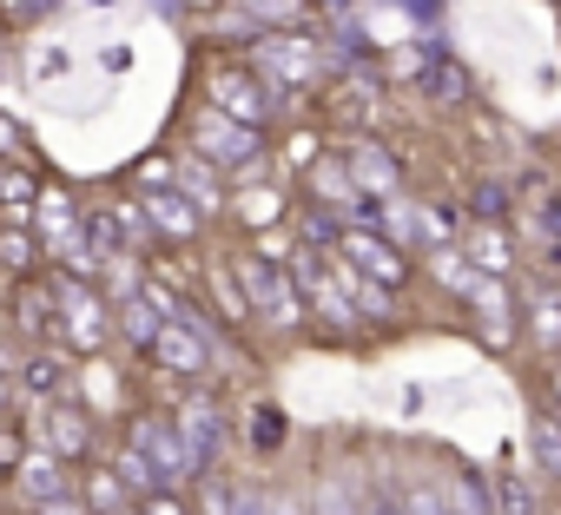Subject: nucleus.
I'll return each mask as SVG.
<instances>
[{
	"instance_id": "obj_1",
	"label": "nucleus",
	"mask_w": 561,
	"mask_h": 515,
	"mask_svg": "<svg viewBox=\"0 0 561 515\" xmlns=\"http://www.w3.org/2000/svg\"><path fill=\"white\" fill-rule=\"evenodd\" d=\"M231 272H238V291H244L251 318H264L271 331H305L311 311H305V291H298V278H291L285 258L238 251V258H231Z\"/></svg>"
},
{
	"instance_id": "obj_2",
	"label": "nucleus",
	"mask_w": 561,
	"mask_h": 515,
	"mask_svg": "<svg viewBox=\"0 0 561 515\" xmlns=\"http://www.w3.org/2000/svg\"><path fill=\"white\" fill-rule=\"evenodd\" d=\"M218 337H225V324H218V318H205V311L172 318V324H159V337L146 344V364H152V370H165V377L198 384V377H211V370H218Z\"/></svg>"
},
{
	"instance_id": "obj_3",
	"label": "nucleus",
	"mask_w": 561,
	"mask_h": 515,
	"mask_svg": "<svg viewBox=\"0 0 561 515\" xmlns=\"http://www.w3.org/2000/svg\"><path fill=\"white\" fill-rule=\"evenodd\" d=\"M257 146H264V133H251V126H238V119H225L218 106L198 100V113H192V152H198L211 172L251 185V179H257Z\"/></svg>"
},
{
	"instance_id": "obj_4",
	"label": "nucleus",
	"mask_w": 561,
	"mask_h": 515,
	"mask_svg": "<svg viewBox=\"0 0 561 515\" xmlns=\"http://www.w3.org/2000/svg\"><path fill=\"white\" fill-rule=\"evenodd\" d=\"M54 311H60V337H67L73 351H87V357L106 351V337H113V298H106L100 285L54 272Z\"/></svg>"
},
{
	"instance_id": "obj_5",
	"label": "nucleus",
	"mask_w": 561,
	"mask_h": 515,
	"mask_svg": "<svg viewBox=\"0 0 561 515\" xmlns=\"http://www.w3.org/2000/svg\"><path fill=\"white\" fill-rule=\"evenodd\" d=\"M331 251L344 258L351 272H364L370 285H383V291H403V285H410V258H403V244H397L383 225H344Z\"/></svg>"
},
{
	"instance_id": "obj_6",
	"label": "nucleus",
	"mask_w": 561,
	"mask_h": 515,
	"mask_svg": "<svg viewBox=\"0 0 561 515\" xmlns=\"http://www.w3.org/2000/svg\"><path fill=\"white\" fill-rule=\"evenodd\" d=\"M205 106H218L225 119H238V126H251V133H264L271 126V87L251 73V67H238V60H218L211 73H205Z\"/></svg>"
},
{
	"instance_id": "obj_7",
	"label": "nucleus",
	"mask_w": 561,
	"mask_h": 515,
	"mask_svg": "<svg viewBox=\"0 0 561 515\" xmlns=\"http://www.w3.org/2000/svg\"><path fill=\"white\" fill-rule=\"evenodd\" d=\"M172 430H179V443H185L192 482H198L205 469H218V449H225V410L211 403V390H192V397H179V410H172Z\"/></svg>"
},
{
	"instance_id": "obj_8",
	"label": "nucleus",
	"mask_w": 561,
	"mask_h": 515,
	"mask_svg": "<svg viewBox=\"0 0 561 515\" xmlns=\"http://www.w3.org/2000/svg\"><path fill=\"white\" fill-rule=\"evenodd\" d=\"M126 443L159 469V482L165 489H185L192 482V462H185V443H179V430H172V416L165 410H133V423H126Z\"/></svg>"
},
{
	"instance_id": "obj_9",
	"label": "nucleus",
	"mask_w": 561,
	"mask_h": 515,
	"mask_svg": "<svg viewBox=\"0 0 561 515\" xmlns=\"http://www.w3.org/2000/svg\"><path fill=\"white\" fill-rule=\"evenodd\" d=\"M462 305L476 311V331H482V344L489 351H508L515 344V291H508V278H476L469 291H462Z\"/></svg>"
},
{
	"instance_id": "obj_10",
	"label": "nucleus",
	"mask_w": 561,
	"mask_h": 515,
	"mask_svg": "<svg viewBox=\"0 0 561 515\" xmlns=\"http://www.w3.org/2000/svg\"><path fill=\"white\" fill-rule=\"evenodd\" d=\"M34 443H41L47 456H60V462H80V456L93 449V416H87L80 403H41Z\"/></svg>"
},
{
	"instance_id": "obj_11",
	"label": "nucleus",
	"mask_w": 561,
	"mask_h": 515,
	"mask_svg": "<svg viewBox=\"0 0 561 515\" xmlns=\"http://www.w3.org/2000/svg\"><path fill=\"white\" fill-rule=\"evenodd\" d=\"M344 159V172H351V185L370 198V205H383V198H397L403 192V165L390 159V146H377V139H357L351 152H337Z\"/></svg>"
},
{
	"instance_id": "obj_12",
	"label": "nucleus",
	"mask_w": 561,
	"mask_h": 515,
	"mask_svg": "<svg viewBox=\"0 0 561 515\" xmlns=\"http://www.w3.org/2000/svg\"><path fill=\"white\" fill-rule=\"evenodd\" d=\"M27 344H60V311H54V278H21L14 285V318Z\"/></svg>"
},
{
	"instance_id": "obj_13",
	"label": "nucleus",
	"mask_w": 561,
	"mask_h": 515,
	"mask_svg": "<svg viewBox=\"0 0 561 515\" xmlns=\"http://www.w3.org/2000/svg\"><path fill=\"white\" fill-rule=\"evenodd\" d=\"M8 482H14V495H21L27 508H47V502L73 495V469H67L60 456H47V449H27V456H21V469H14Z\"/></svg>"
},
{
	"instance_id": "obj_14",
	"label": "nucleus",
	"mask_w": 561,
	"mask_h": 515,
	"mask_svg": "<svg viewBox=\"0 0 561 515\" xmlns=\"http://www.w3.org/2000/svg\"><path fill=\"white\" fill-rule=\"evenodd\" d=\"M311 67H318V47H305V41H264L257 60H251V73L264 87H305Z\"/></svg>"
},
{
	"instance_id": "obj_15",
	"label": "nucleus",
	"mask_w": 561,
	"mask_h": 515,
	"mask_svg": "<svg viewBox=\"0 0 561 515\" xmlns=\"http://www.w3.org/2000/svg\"><path fill=\"white\" fill-rule=\"evenodd\" d=\"M21 390H27L34 403L67 397V390H73V357H67V351H54V344H34V351L21 357Z\"/></svg>"
},
{
	"instance_id": "obj_16",
	"label": "nucleus",
	"mask_w": 561,
	"mask_h": 515,
	"mask_svg": "<svg viewBox=\"0 0 561 515\" xmlns=\"http://www.w3.org/2000/svg\"><path fill=\"white\" fill-rule=\"evenodd\" d=\"M522 318H528V344L541 351V357H561V285H528V305H522Z\"/></svg>"
},
{
	"instance_id": "obj_17",
	"label": "nucleus",
	"mask_w": 561,
	"mask_h": 515,
	"mask_svg": "<svg viewBox=\"0 0 561 515\" xmlns=\"http://www.w3.org/2000/svg\"><path fill=\"white\" fill-rule=\"evenodd\" d=\"M172 192H179V198H185L198 218H218V211H225V185H218V172H211L198 152H185V159H179V172H172Z\"/></svg>"
},
{
	"instance_id": "obj_18",
	"label": "nucleus",
	"mask_w": 561,
	"mask_h": 515,
	"mask_svg": "<svg viewBox=\"0 0 561 515\" xmlns=\"http://www.w3.org/2000/svg\"><path fill=\"white\" fill-rule=\"evenodd\" d=\"M139 205H146V218H152V238L192 244V238L205 231V218H198V211H192V205H185V198H179L172 185H165V192H152V198H139Z\"/></svg>"
},
{
	"instance_id": "obj_19",
	"label": "nucleus",
	"mask_w": 561,
	"mask_h": 515,
	"mask_svg": "<svg viewBox=\"0 0 561 515\" xmlns=\"http://www.w3.org/2000/svg\"><path fill=\"white\" fill-rule=\"evenodd\" d=\"M462 258H469L482 278H508V272H515V244H508V231H502V225H469Z\"/></svg>"
},
{
	"instance_id": "obj_20",
	"label": "nucleus",
	"mask_w": 561,
	"mask_h": 515,
	"mask_svg": "<svg viewBox=\"0 0 561 515\" xmlns=\"http://www.w3.org/2000/svg\"><path fill=\"white\" fill-rule=\"evenodd\" d=\"M225 205H238L231 218L244 225V231H271L277 218H285L291 211V198H285V185H244L238 198H225Z\"/></svg>"
},
{
	"instance_id": "obj_21",
	"label": "nucleus",
	"mask_w": 561,
	"mask_h": 515,
	"mask_svg": "<svg viewBox=\"0 0 561 515\" xmlns=\"http://www.w3.org/2000/svg\"><path fill=\"white\" fill-rule=\"evenodd\" d=\"M528 449H535V469L561 482V410H535V423H528Z\"/></svg>"
},
{
	"instance_id": "obj_22",
	"label": "nucleus",
	"mask_w": 561,
	"mask_h": 515,
	"mask_svg": "<svg viewBox=\"0 0 561 515\" xmlns=\"http://www.w3.org/2000/svg\"><path fill=\"white\" fill-rule=\"evenodd\" d=\"M423 258H430V278H436V285H449L456 298L482 278V272L469 265V258H462V244H436V251H423Z\"/></svg>"
},
{
	"instance_id": "obj_23",
	"label": "nucleus",
	"mask_w": 561,
	"mask_h": 515,
	"mask_svg": "<svg viewBox=\"0 0 561 515\" xmlns=\"http://www.w3.org/2000/svg\"><path fill=\"white\" fill-rule=\"evenodd\" d=\"M113 476H119V482H126V489H133L139 502L165 489V482H159V469H152V462H146V456H139L133 443H113Z\"/></svg>"
},
{
	"instance_id": "obj_24",
	"label": "nucleus",
	"mask_w": 561,
	"mask_h": 515,
	"mask_svg": "<svg viewBox=\"0 0 561 515\" xmlns=\"http://www.w3.org/2000/svg\"><path fill=\"white\" fill-rule=\"evenodd\" d=\"M159 324H165V318H159V311H152L146 298H126V305H113V331H126V337H133L139 351H146V344L159 337Z\"/></svg>"
},
{
	"instance_id": "obj_25",
	"label": "nucleus",
	"mask_w": 561,
	"mask_h": 515,
	"mask_svg": "<svg viewBox=\"0 0 561 515\" xmlns=\"http://www.w3.org/2000/svg\"><path fill=\"white\" fill-rule=\"evenodd\" d=\"M133 502H139V495H133L113 469H93V476H87V508H93V515H119V508H133Z\"/></svg>"
},
{
	"instance_id": "obj_26",
	"label": "nucleus",
	"mask_w": 561,
	"mask_h": 515,
	"mask_svg": "<svg viewBox=\"0 0 561 515\" xmlns=\"http://www.w3.org/2000/svg\"><path fill=\"white\" fill-rule=\"evenodd\" d=\"M0 272H8L14 285H21V278H34V231H21V225L0 231Z\"/></svg>"
},
{
	"instance_id": "obj_27",
	"label": "nucleus",
	"mask_w": 561,
	"mask_h": 515,
	"mask_svg": "<svg viewBox=\"0 0 561 515\" xmlns=\"http://www.w3.org/2000/svg\"><path fill=\"white\" fill-rule=\"evenodd\" d=\"M0 198H8V218L21 225V218L34 211V198H41V185H34L27 172H14V165H0Z\"/></svg>"
},
{
	"instance_id": "obj_28",
	"label": "nucleus",
	"mask_w": 561,
	"mask_h": 515,
	"mask_svg": "<svg viewBox=\"0 0 561 515\" xmlns=\"http://www.w3.org/2000/svg\"><path fill=\"white\" fill-rule=\"evenodd\" d=\"M508 218V192L495 185V179H482L476 192H469V225H502Z\"/></svg>"
},
{
	"instance_id": "obj_29",
	"label": "nucleus",
	"mask_w": 561,
	"mask_h": 515,
	"mask_svg": "<svg viewBox=\"0 0 561 515\" xmlns=\"http://www.w3.org/2000/svg\"><path fill=\"white\" fill-rule=\"evenodd\" d=\"M495 508L502 515H535V489L515 469H495Z\"/></svg>"
},
{
	"instance_id": "obj_30",
	"label": "nucleus",
	"mask_w": 561,
	"mask_h": 515,
	"mask_svg": "<svg viewBox=\"0 0 561 515\" xmlns=\"http://www.w3.org/2000/svg\"><path fill=\"white\" fill-rule=\"evenodd\" d=\"M244 436H251V449H277V443H285V410H277V403H257L251 423H244Z\"/></svg>"
},
{
	"instance_id": "obj_31",
	"label": "nucleus",
	"mask_w": 561,
	"mask_h": 515,
	"mask_svg": "<svg viewBox=\"0 0 561 515\" xmlns=\"http://www.w3.org/2000/svg\"><path fill=\"white\" fill-rule=\"evenodd\" d=\"M311 515H364V502H357V495H351L344 482H324V489H318V508H311Z\"/></svg>"
},
{
	"instance_id": "obj_32",
	"label": "nucleus",
	"mask_w": 561,
	"mask_h": 515,
	"mask_svg": "<svg viewBox=\"0 0 561 515\" xmlns=\"http://www.w3.org/2000/svg\"><path fill=\"white\" fill-rule=\"evenodd\" d=\"M238 515H311V508H305V502H291V495H264V502H257V495H244V508H238Z\"/></svg>"
},
{
	"instance_id": "obj_33",
	"label": "nucleus",
	"mask_w": 561,
	"mask_h": 515,
	"mask_svg": "<svg viewBox=\"0 0 561 515\" xmlns=\"http://www.w3.org/2000/svg\"><path fill=\"white\" fill-rule=\"evenodd\" d=\"M139 515H185V502H179V489H159V495L139 502Z\"/></svg>"
},
{
	"instance_id": "obj_34",
	"label": "nucleus",
	"mask_w": 561,
	"mask_h": 515,
	"mask_svg": "<svg viewBox=\"0 0 561 515\" xmlns=\"http://www.w3.org/2000/svg\"><path fill=\"white\" fill-rule=\"evenodd\" d=\"M364 515H410V508H403V495H397V489H377V495L364 502Z\"/></svg>"
},
{
	"instance_id": "obj_35",
	"label": "nucleus",
	"mask_w": 561,
	"mask_h": 515,
	"mask_svg": "<svg viewBox=\"0 0 561 515\" xmlns=\"http://www.w3.org/2000/svg\"><path fill=\"white\" fill-rule=\"evenodd\" d=\"M285 159H291V165H311V159H318V139H311V133H291Z\"/></svg>"
},
{
	"instance_id": "obj_36",
	"label": "nucleus",
	"mask_w": 561,
	"mask_h": 515,
	"mask_svg": "<svg viewBox=\"0 0 561 515\" xmlns=\"http://www.w3.org/2000/svg\"><path fill=\"white\" fill-rule=\"evenodd\" d=\"M34 515H93L80 495H60V502H47V508H34Z\"/></svg>"
},
{
	"instance_id": "obj_37",
	"label": "nucleus",
	"mask_w": 561,
	"mask_h": 515,
	"mask_svg": "<svg viewBox=\"0 0 561 515\" xmlns=\"http://www.w3.org/2000/svg\"><path fill=\"white\" fill-rule=\"evenodd\" d=\"M14 152H21V133H14L8 119H0V159H14Z\"/></svg>"
},
{
	"instance_id": "obj_38",
	"label": "nucleus",
	"mask_w": 561,
	"mask_h": 515,
	"mask_svg": "<svg viewBox=\"0 0 561 515\" xmlns=\"http://www.w3.org/2000/svg\"><path fill=\"white\" fill-rule=\"evenodd\" d=\"M8 403H14V384H8V370H0V416H8Z\"/></svg>"
},
{
	"instance_id": "obj_39",
	"label": "nucleus",
	"mask_w": 561,
	"mask_h": 515,
	"mask_svg": "<svg viewBox=\"0 0 561 515\" xmlns=\"http://www.w3.org/2000/svg\"><path fill=\"white\" fill-rule=\"evenodd\" d=\"M548 390H554V410H561V357H554V370H548Z\"/></svg>"
},
{
	"instance_id": "obj_40",
	"label": "nucleus",
	"mask_w": 561,
	"mask_h": 515,
	"mask_svg": "<svg viewBox=\"0 0 561 515\" xmlns=\"http://www.w3.org/2000/svg\"><path fill=\"white\" fill-rule=\"evenodd\" d=\"M119 515H139V502H133V508H119Z\"/></svg>"
}]
</instances>
